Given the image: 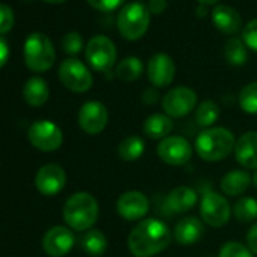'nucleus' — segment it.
I'll return each instance as SVG.
<instances>
[{
	"mask_svg": "<svg viewBox=\"0 0 257 257\" xmlns=\"http://www.w3.org/2000/svg\"><path fill=\"white\" fill-rule=\"evenodd\" d=\"M55 47L50 38L41 32H34L25 43V62L35 73L47 71L55 64Z\"/></svg>",
	"mask_w": 257,
	"mask_h": 257,
	"instance_id": "nucleus-5",
	"label": "nucleus"
},
{
	"mask_svg": "<svg viewBox=\"0 0 257 257\" xmlns=\"http://www.w3.org/2000/svg\"><path fill=\"white\" fill-rule=\"evenodd\" d=\"M118 158L124 162H135L146 152V143L138 135H128L118 144Z\"/></svg>",
	"mask_w": 257,
	"mask_h": 257,
	"instance_id": "nucleus-24",
	"label": "nucleus"
},
{
	"mask_svg": "<svg viewBox=\"0 0 257 257\" xmlns=\"http://www.w3.org/2000/svg\"><path fill=\"white\" fill-rule=\"evenodd\" d=\"M197 100V92L189 86H176L162 97V107L168 116L183 118L194 110Z\"/></svg>",
	"mask_w": 257,
	"mask_h": 257,
	"instance_id": "nucleus-11",
	"label": "nucleus"
},
{
	"mask_svg": "<svg viewBox=\"0 0 257 257\" xmlns=\"http://www.w3.org/2000/svg\"><path fill=\"white\" fill-rule=\"evenodd\" d=\"M150 26L149 8L143 4H128L119 13L116 19V28L122 38L137 41L143 38Z\"/></svg>",
	"mask_w": 257,
	"mask_h": 257,
	"instance_id": "nucleus-4",
	"label": "nucleus"
},
{
	"mask_svg": "<svg viewBox=\"0 0 257 257\" xmlns=\"http://www.w3.org/2000/svg\"><path fill=\"white\" fill-rule=\"evenodd\" d=\"M251 176L243 170H231L219 182V188L222 194L228 197H237L242 195L251 185Z\"/></svg>",
	"mask_w": 257,
	"mask_h": 257,
	"instance_id": "nucleus-21",
	"label": "nucleus"
},
{
	"mask_svg": "<svg viewBox=\"0 0 257 257\" xmlns=\"http://www.w3.org/2000/svg\"><path fill=\"white\" fill-rule=\"evenodd\" d=\"M156 153L162 162L171 167H183L186 165L194 153L191 143L179 135L167 137L162 140L156 149Z\"/></svg>",
	"mask_w": 257,
	"mask_h": 257,
	"instance_id": "nucleus-9",
	"label": "nucleus"
},
{
	"mask_svg": "<svg viewBox=\"0 0 257 257\" xmlns=\"http://www.w3.org/2000/svg\"><path fill=\"white\" fill-rule=\"evenodd\" d=\"M14 26V13L10 5L0 4V34H8Z\"/></svg>",
	"mask_w": 257,
	"mask_h": 257,
	"instance_id": "nucleus-34",
	"label": "nucleus"
},
{
	"mask_svg": "<svg viewBox=\"0 0 257 257\" xmlns=\"http://www.w3.org/2000/svg\"><path fill=\"white\" fill-rule=\"evenodd\" d=\"M197 2H200L201 5H204V7H207V5H215L218 0H197Z\"/></svg>",
	"mask_w": 257,
	"mask_h": 257,
	"instance_id": "nucleus-40",
	"label": "nucleus"
},
{
	"mask_svg": "<svg viewBox=\"0 0 257 257\" xmlns=\"http://www.w3.org/2000/svg\"><path fill=\"white\" fill-rule=\"evenodd\" d=\"M88 4L97 11L110 13V11H115L116 8H119L124 4V0H88Z\"/></svg>",
	"mask_w": 257,
	"mask_h": 257,
	"instance_id": "nucleus-35",
	"label": "nucleus"
},
{
	"mask_svg": "<svg viewBox=\"0 0 257 257\" xmlns=\"http://www.w3.org/2000/svg\"><path fill=\"white\" fill-rule=\"evenodd\" d=\"M173 233L170 227L156 218L141 219L135 224L127 237V246L135 257H153L171 243Z\"/></svg>",
	"mask_w": 257,
	"mask_h": 257,
	"instance_id": "nucleus-1",
	"label": "nucleus"
},
{
	"mask_svg": "<svg viewBox=\"0 0 257 257\" xmlns=\"http://www.w3.org/2000/svg\"><path fill=\"white\" fill-rule=\"evenodd\" d=\"M224 56L230 65H234V67L243 65L248 59L245 43L239 38H230L224 46Z\"/></svg>",
	"mask_w": 257,
	"mask_h": 257,
	"instance_id": "nucleus-28",
	"label": "nucleus"
},
{
	"mask_svg": "<svg viewBox=\"0 0 257 257\" xmlns=\"http://www.w3.org/2000/svg\"><path fill=\"white\" fill-rule=\"evenodd\" d=\"M23 95L28 104L38 107L49 100V86L47 82L41 77H31L23 89Z\"/></svg>",
	"mask_w": 257,
	"mask_h": 257,
	"instance_id": "nucleus-23",
	"label": "nucleus"
},
{
	"mask_svg": "<svg viewBox=\"0 0 257 257\" xmlns=\"http://www.w3.org/2000/svg\"><path fill=\"white\" fill-rule=\"evenodd\" d=\"M234 135L225 127H209L197 135L195 152L206 162L224 161L234 152Z\"/></svg>",
	"mask_w": 257,
	"mask_h": 257,
	"instance_id": "nucleus-2",
	"label": "nucleus"
},
{
	"mask_svg": "<svg viewBox=\"0 0 257 257\" xmlns=\"http://www.w3.org/2000/svg\"><path fill=\"white\" fill-rule=\"evenodd\" d=\"M65 182H67L65 171L58 164H47L41 167L35 177L37 189L47 197H53L59 194L64 189Z\"/></svg>",
	"mask_w": 257,
	"mask_h": 257,
	"instance_id": "nucleus-15",
	"label": "nucleus"
},
{
	"mask_svg": "<svg viewBox=\"0 0 257 257\" xmlns=\"http://www.w3.org/2000/svg\"><path fill=\"white\" fill-rule=\"evenodd\" d=\"M82 47H83V40H82L80 34H77V32H70L62 40V49L67 55L74 56L82 50Z\"/></svg>",
	"mask_w": 257,
	"mask_h": 257,
	"instance_id": "nucleus-32",
	"label": "nucleus"
},
{
	"mask_svg": "<svg viewBox=\"0 0 257 257\" xmlns=\"http://www.w3.org/2000/svg\"><path fill=\"white\" fill-rule=\"evenodd\" d=\"M218 118H219V106L213 100H204L198 104L195 110V122L200 127L203 128L213 127Z\"/></svg>",
	"mask_w": 257,
	"mask_h": 257,
	"instance_id": "nucleus-27",
	"label": "nucleus"
},
{
	"mask_svg": "<svg viewBox=\"0 0 257 257\" xmlns=\"http://www.w3.org/2000/svg\"><path fill=\"white\" fill-rule=\"evenodd\" d=\"M59 79L73 92H86L94 82L91 71L76 58H68L61 64Z\"/></svg>",
	"mask_w": 257,
	"mask_h": 257,
	"instance_id": "nucleus-10",
	"label": "nucleus"
},
{
	"mask_svg": "<svg viewBox=\"0 0 257 257\" xmlns=\"http://www.w3.org/2000/svg\"><path fill=\"white\" fill-rule=\"evenodd\" d=\"M144 73V64L140 58L128 56L124 58L115 68V74L122 82H135Z\"/></svg>",
	"mask_w": 257,
	"mask_h": 257,
	"instance_id": "nucleus-26",
	"label": "nucleus"
},
{
	"mask_svg": "<svg viewBox=\"0 0 257 257\" xmlns=\"http://www.w3.org/2000/svg\"><path fill=\"white\" fill-rule=\"evenodd\" d=\"M159 101V94L156 91V88H149L143 92V103L146 104H155Z\"/></svg>",
	"mask_w": 257,
	"mask_h": 257,
	"instance_id": "nucleus-38",
	"label": "nucleus"
},
{
	"mask_svg": "<svg viewBox=\"0 0 257 257\" xmlns=\"http://www.w3.org/2000/svg\"><path fill=\"white\" fill-rule=\"evenodd\" d=\"M79 125L88 135H98L101 134L109 121L107 107L101 101H86L82 104L79 110Z\"/></svg>",
	"mask_w": 257,
	"mask_h": 257,
	"instance_id": "nucleus-12",
	"label": "nucleus"
},
{
	"mask_svg": "<svg viewBox=\"0 0 257 257\" xmlns=\"http://www.w3.org/2000/svg\"><path fill=\"white\" fill-rule=\"evenodd\" d=\"M242 41L245 43V46L248 49H251L252 52L257 53V19L251 20L242 32Z\"/></svg>",
	"mask_w": 257,
	"mask_h": 257,
	"instance_id": "nucleus-33",
	"label": "nucleus"
},
{
	"mask_svg": "<svg viewBox=\"0 0 257 257\" xmlns=\"http://www.w3.org/2000/svg\"><path fill=\"white\" fill-rule=\"evenodd\" d=\"M246 246L254 255H257V222L246 233Z\"/></svg>",
	"mask_w": 257,
	"mask_h": 257,
	"instance_id": "nucleus-36",
	"label": "nucleus"
},
{
	"mask_svg": "<svg viewBox=\"0 0 257 257\" xmlns=\"http://www.w3.org/2000/svg\"><path fill=\"white\" fill-rule=\"evenodd\" d=\"M234 158L246 170H257V132L249 131L236 140Z\"/></svg>",
	"mask_w": 257,
	"mask_h": 257,
	"instance_id": "nucleus-17",
	"label": "nucleus"
},
{
	"mask_svg": "<svg viewBox=\"0 0 257 257\" xmlns=\"http://www.w3.org/2000/svg\"><path fill=\"white\" fill-rule=\"evenodd\" d=\"M100 213V207L94 195L89 192H76L73 194L64 204V221L70 228L76 231L91 230V227L97 222Z\"/></svg>",
	"mask_w": 257,
	"mask_h": 257,
	"instance_id": "nucleus-3",
	"label": "nucleus"
},
{
	"mask_svg": "<svg viewBox=\"0 0 257 257\" xmlns=\"http://www.w3.org/2000/svg\"><path fill=\"white\" fill-rule=\"evenodd\" d=\"M82 248L91 257H100L107 249V237L101 230L91 228L82 237Z\"/></svg>",
	"mask_w": 257,
	"mask_h": 257,
	"instance_id": "nucleus-25",
	"label": "nucleus"
},
{
	"mask_svg": "<svg viewBox=\"0 0 257 257\" xmlns=\"http://www.w3.org/2000/svg\"><path fill=\"white\" fill-rule=\"evenodd\" d=\"M147 76L155 88H167L176 76V64L167 53H156L147 64Z\"/></svg>",
	"mask_w": 257,
	"mask_h": 257,
	"instance_id": "nucleus-14",
	"label": "nucleus"
},
{
	"mask_svg": "<svg viewBox=\"0 0 257 257\" xmlns=\"http://www.w3.org/2000/svg\"><path fill=\"white\" fill-rule=\"evenodd\" d=\"M251 180H252V185L257 188V170L254 171V174H252V177H251Z\"/></svg>",
	"mask_w": 257,
	"mask_h": 257,
	"instance_id": "nucleus-41",
	"label": "nucleus"
},
{
	"mask_svg": "<svg viewBox=\"0 0 257 257\" xmlns=\"http://www.w3.org/2000/svg\"><path fill=\"white\" fill-rule=\"evenodd\" d=\"M74 246V234L64 225L49 228L43 237V248L50 257H62Z\"/></svg>",
	"mask_w": 257,
	"mask_h": 257,
	"instance_id": "nucleus-16",
	"label": "nucleus"
},
{
	"mask_svg": "<svg viewBox=\"0 0 257 257\" xmlns=\"http://www.w3.org/2000/svg\"><path fill=\"white\" fill-rule=\"evenodd\" d=\"M203 234H204V224L197 216H186L180 219L173 230V237L177 240V243L185 246L197 243L203 237Z\"/></svg>",
	"mask_w": 257,
	"mask_h": 257,
	"instance_id": "nucleus-18",
	"label": "nucleus"
},
{
	"mask_svg": "<svg viewBox=\"0 0 257 257\" xmlns=\"http://www.w3.org/2000/svg\"><path fill=\"white\" fill-rule=\"evenodd\" d=\"M10 58V46L5 38L0 37V68H2Z\"/></svg>",
	"mask_w": 257,
	"mask_h": 257,
	"instance_id": "nucleus-39",
	"label": "nucleus"
},
{
	"mask_svg": "<svg viewBox=\"0 0 257 257\" xmlns=\"http://www.w3.org/2000/svg\"><path fill=\"white\" fill-rule=\"evenodd\" d=\"M144 135H147L150 140H165L170 137L173 131V118L167 113H153L150 115L143 125Z\"/></svg>",
	"mask_w": 257,
	"mask_h": 257,
	"instance_id": "nucleus-22",
	"label": "nucleus"
},
{
	"mask_svg": "<svg viewBox=\"0 0 257 257\" xmlns=\"http://www.w3.org/2000/svg\"><path fill=\"white\" fill-rule=\"evenodd\" d=\"M150 209L147 195L141 191H127L116 200V213L125 221H141Z\"/></svg>",
	"mask_w": 257,
	"mask_h": 257,
	"instance_id": "nucleus-13",
	"label": "nucleus"
},
{
	"mask_svg": "<svg viewBox=\"0 0 257 257\" xmlns=\"http://www.w3.org/2000/svg\"><path fill=\"white\" fill-rule=\"evenodd\" d=\"M85 56L88 64L100 73H109L116 61L115 44L103 35H97L86 44Z\"/></svg>",
	"mask_w": 257,
	"mask_h": 257,
	"instance_id": "nucleus-7",
	"label": "nucleus"
},
{
	"mask_svg": "<svg viewBox=\"0 0 257 257\" xmlns=\"http://www.w3.org/2000/svg\"><path fill=\"white\" fill-rule=\"evenodd\" d=\"M218 257H254L251 249L237 240H228L219 248Z\"/></svg>",
	"mask_w": 257,
	"mask_h": 257,
	"instance_id": "nucleus-31",
	"label": "nucleus"
},
{
	"mask_svg": "<svg viewBox=\"0 0 257 257\" xmlns=\"http://www.w3.org/2000/svg\"><path fill=\"white\" fill-rule=\"evenodd\" d=\"M31 144L41 152H55L62 146L64 135L58 124L49 119L35 121L28 131Z\"/></svg>",
	"mask_w": 257,
	"mask_h": 257,
	"instance_id": "nucleus-8",
	"label": "nucleus"
},
{
	"mask_svg": "<svg viewBox=\"0 0 257 257\" xmlns=\"http://www.w3.org/2000/svg\"><path fill=\"white\" fill-rule=\"evenodd\" d=\"M239 106L245 113L255 115L257 113V82H251L245 85L237 97Z\"/></svg>",
	"mask_w": 257,
	"mask_h": 257,
	"instance_id": "nucleus-30",
	"label": "nucleus"
},
{
	"mask_svg": "<svg viewBox=\"0 0 257 257\" xmlns=\"http://www.w3.org/2000/svg\"><path fill=\"white\" fill-rule=\"evenodd\" d=\"M167 8V0H150L149 2V13L152 14H162Z\"/></svg>",
	"mask_w": 257,
	"mask_h": 257,
	"instance_id": "nucleus-37",
	"label": "nucleus"
},
{
	"mask_svg": "<svg viewBox=\"0 0 257 257\" xmlns=\"http://www.w3.org/2000/svg\"><path fill=\"white\" fill-rule=\"evenodd\" d=\"M44 2H49V4H62L65 0H44Z\"/></svg>",
	"mask_w": 257,
	"mask_h": 257,
	"instance_id": "nucleus-42",
	"label": "nucleus"
},
{
	"mask_svg": "<svg viewBox=\"0 0 257 257\" xmlns=\"http://www.w3.org/2000/svg\"><path fill=\"white\" fill-rule=\"evenodd\" d=\"M233 215L239 222H252L257 219V200L242 197L233 206Z\"/></svg>",
	"mask_w": 257,
	"mask_h": 257,
	"instance_id": "nucleus-29",
	"label": "nucleus"
},
{
	"mask_svg": "<svg viewBox=\"0 0 257 257\" xmlns=\"http://www.w3.org/2000/svg\"><path fill=\"white\" fill-rule=\"evenodd\" d=\"M197 192L189 186H177L167 195L165 206L171 213H186L197 204Z\"/></svg>",
	"mask_w": 257,
	"mask_h": 257,
	"instance_id": "nucleus-20",
	"label": "nucleus"
},
{
	"mask_svg": "<svg viewBox=\"0 0 257 257\" xmlns=\"http://www.w3.org/2000/svg\"><path fill=\"white\" fill-rule=\"evenodd\" d=\"M212 22L215 28L225 35H234L242 28L239 13L227 5H218L212 10Z\"/></svg>",
	"mask_w": 257,
	"mask_h": 257,
	"instance_id": "nucleus-19",
	"label": "nucleus"
},
{
	"mask_svg": "<svg viewBox=\"0 0 257 257\" xmlns=\"http://www.w3.org/2000/svg\"><path fill=\"white\" fill-rule=\"evenodd\" d=\"M200 215L203 222L213 228H219L228 222L231 216V207L224 195H219L215 191H209L203 194L200 203Z\"/></svg>",
	"mask_w": 257,
	"mask_h": 257,
	"instance_id": "nucleus-6",
	"label": "nucleus"
}]
</instances>
